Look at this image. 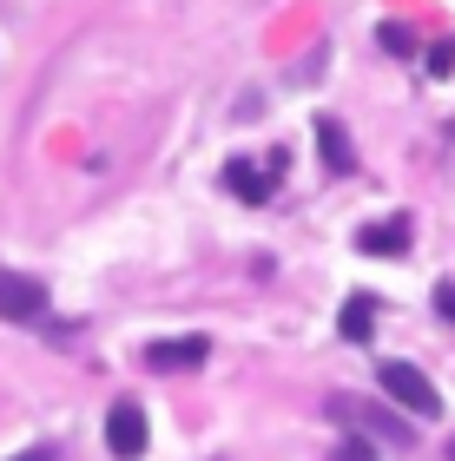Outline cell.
<instances>
[{
    "label": "cell",
    "mask_w": 455,
    "mask_h": 461,
    "mask_svg": "<svg viewBox=\"0 0 455 461\" xmlns=\"http://www.w3.org/2000/svg\"><path fill=\"white\" fill-rule=\"evenodd\" d=\"M330 422L357 429V435H369V442H383V448H409L416 442V429H409L403 415H389L377 402H357V395H330Z\"/></svg>",
    "instance_id": "6da1fadb"
},
{
    "label": "cell",
    "mask_w": 455,
    "mask_h": 461,
    "mask_svg": "<svg viewBox=\"0 0 455 461\" xmlns=\"http://www.w3.org/2000/svg\"><path fill=\"white\" fill-rule=\"evenodd\" d=\"M377 383H383L389 402L409 409L416 422H436V415H442V395H436V383H429L416 363H383V369H377Z\"/></svg>",
    "instance_id": "7a4b0ae2"
},
{
    "label": "cell",
    "mask_w": 455,
    "mask_h": 461,
    "mask_svg": "<svg viewBox=\"0 0 455 461\" xmlns=\"http://www.w3.org/2000/svg\"><path fill=\"white\" fill-rule=\"evenodd\" d=\"M0 317H14V323L47 317V284H40V277H20V270H0Z\"/></svg>",
    "instance_id": "3957f363"
},
{
    "label": "cell",
    "mask_w": 455,
    "mask_h": 461,
    "mask_svg": "<svg viewBox=\"0 0 455 461\" xmlns=\"http://www.w3.org/2000/svg\"><path fill=\"white\" fill-rule=\"evenodd\" d=\"M106 448H113L119 461H139V455H146V409H139V402H113V409H106Z\"/></svg>",
    "instance_id": "277c9868"
},
{
    "label": "cell",
    "mask_w": 455,
    "mask_h": 461,
    "mask_svg": "<svg viewBox=\"0 0 455 461\" xmlns=\"http://www.w3.org/2000/svg\"><path fill=\"white\" fill-rule=\"evenodd\" d=\"M205 356H212V343H205V337H159V343H146V369L178 375V369H198Z\"/></svg>",
    "instance_id": "5b68a950"
},
{
    "label": "cell",
    "mask_w": 455,
    "mask_h": 461,
    "mask_svg": "<svg viewBox=\"0 0 455 461\" xmlns=\"http://www.w3.org/2000/svg\"><path fill=\"white\" fill-rule=\"evenodd\" d=\"M278 165H284V158H271V165L258 172L251 158H232V165H224V185H232V192H238L244 204H264V198H271V178H278Z\"/></svg>",
    "instance_id": "8992f818"
},
{
    "label": "cell",
    "mask_w": 455,
    "mask_h": 461,
    "mask_svg": "<svg viewBox=\"0 0 455 461\" xmlns=\"http://www.w3.org/2000/svg\"><path fill=\"white\" fill-rule=\"evenodd\" d=\"M357 250H369V258H403V250H409V218L363 224V230H357Z\"/></svg>",
    "instance_id": "52a82bcc"
},
{
    "label": "cell",
    "mask_w": 455,
    "mask_h": 461,
    "mask_svg": "<svg viewBox=\"0 0 455 461\" xmlns=\"http://www.w3.org/2000/svg\"><path fill=\"white\" fill-rule=\"evenodd\" d=\"M337 330H343V343H369V330H377V297H350L337 310Z\"/></svg>",
    "instance_id": "ba28073f"
},
{
    "label": "cell",
    "mask_w": 455,
    "mask_h": 461,
    "mask_svg": "<svg viewBox=\"0 0 455 461\" xmlns=\"http://www.w3.org/2000/svg\"><path fill=\"white\" fill-rule=\"evenodd\" d=\"M317 145H323V165H330V172H350V165H357V158H350V139H343V125H337V119H317Z\"/></svg>",
    "instance_id": "9c48e42d"
},
{
    "label": "cell",
    "mask_w": 455,
    "mask_h": 461,
    "mask_svg": "<svg viewBox=\"0 0 455 461\" xmlns=\"http://www.w3.org/2000/svg\"><path fill=\"white\" fill-rule=\"evenodd\" d=\"M383 47L396 53V59H409V53H416V33H409L403 20H383Z\"/></svg>",
    "instance_id": "30bf717a"
},
{
    "label": "cell",
    "mask_w": 455,
    "mask_h": 461,
    "mask_svg": "<svg viewBox=\"0 0 455 461\" xmlns=\"http://www.w3.org/2000/svg\"><path fill=\"white\" fill-rule=\"evenodd\" d=\"M330 461H377V448H369V435H350V442L330 455Z\"/></svg>",
    "instance_id": "8fae6325"
},
{
    "label": "cell",
    "mask_w": 455,
    "mask_h": 461,
    "mask_svg": "<svg viewBox=\"0 0 455 461\" xmlns=\"http://www.w3.org/2000/svg\"><path fill=\"white\" fill-rule=\"evenodd\" d=\"M449 67H455V40H436V47H429V73H436V79H442Z\"/></svg>",
    "instance_id": "7c38bea8"
},
{
    "label": "cell",
    "mask_w": 455,
    "mask_h": 461,
    "mask_svg": "<svg viewBox=\"0 0 455 461\" xmlns=\"http://www.w3.org/2000/svg\"><path fill=\"white\" fill-rule=\"evenodd\" d=\"M436 310H442V317L455 323V284H436Z\"/></svg>",
    "instance_id": "4fadbf2b"
},
{
    "label": "cell",
    "mask_w": 455,
    "mask_h": 461,
    "mask_svg": "<svg viewBox=\"0 0 455 461\" xmlns=\"http://www.w3.org/2000/svg\"><path fill=\"white\" fill-rule=\"evenodd\" d=\"M14 461H53V448H20Z\"/></svg>",
    "instance_id": "5bb4252c"
}]
</instances>
